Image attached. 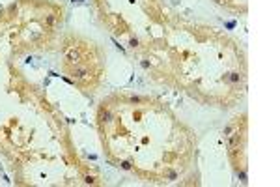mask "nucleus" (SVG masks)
I'll return each mask as SVG.
<instances>
[{
	"label": "nucleus",
	"instance_id": "4",
	"mask_svg": "<svg viewBox=\"0 0 280 187\" xmlns=\"http://www.w3.org/2000/svg\"><path fill=\"white\" fill-rule=\"evenodd\" d=\"M103 118H105V120H106V122H110V118H112V114H110V112H108V111H106V112H105V114H103Z\"/></svg>",
	"mask_w": 280,
	"mask_h": 187
},
{
	"label": "nucleus",
	"instance_id": "1",
	"mask_svg": "<svg viewBox=\"0 0 280 187\" xmlns=\"http://www.w3.org/2000/svg\"><path fill=\"white\" fill-rule=\"evenodd\" d=\"M65 56H67V60L71 62V64H79L80 62V51L79 49H75V47H69L67 51H65Z\"/></svg>",
	"mask_w": 280,
	"mask_h": 187
},
{
	"label": "nucleus",
	"instance_id": "7",
	"mask_svg": "<svg viewBox=\"0 0 280 187\" xmlns=\"http://www.w3.org/2000/svg\"><path fill=\"white\" fill-rule=\"evenodd\" d=\"M86 182H88V183H93V182H95V178H92V176H88V178H86Z\"/></svg>",
	"mask_w": 280,
	"mask_h": 187
},
{
	"label": "nucleus",
	"instance_id": "5",
	"mask_svg": "<svg viewBox=\"0 0 280 187\" xmlns=\"http://www.w3.org/2000/svg\"><path fill=\"white\" fill-rule=\"evenodd\" d=\"M52 23H54V15H49L47 17V24H52Z\"/></svg>",
	"mask_w": 280,
	"mask_h": 187
},
{
	"label": "nucleus",
	"instance_id": "6",
	"mask_svg": "<svg viewBox=\"0 0 280 187\" xmlns=\"http://www.w3.org/2000/svg\"><path fill=\"white\" fill-rule=\"evenodd\" d=\"M121 166H123V168H125V170H129V168H131V165H129L127 161H123V163H121Z\"/></svg>",
	"mask_w": 280,
	"mask_h": 187
},
{
	"label": "nucleus",
	"instance_id": "3",
	"mask_svg": "<svg viewBox=\"0 0 280 187\" xmlns=\"http://www.w3.org/2000/svg\"><path fill=\"white\" fill-rule=\"evenodd\" d=\"M230 81H232V82H237L239 81V75H237V73H230Z\"/></svg>",
	"mask_w": 280,
	"mask_h": 187
},
{
	"label": "nucleus",
	"instance_id": "2",
	"mask_svg": "<svg viewBox=\"0 0 280 187\" xmlns=\"http://www.w3.org/2000/svg\"><path fill=\"white\" fill-rule=\"evenodd\" d=\"M88 73H90V69L86 68V66H79V64H75V69H73V77H75V79L82 81V79H86V77H88Z\"/></svg>",
	"mask_w": 280,
	"mask_h": 187
}]
</instances>
